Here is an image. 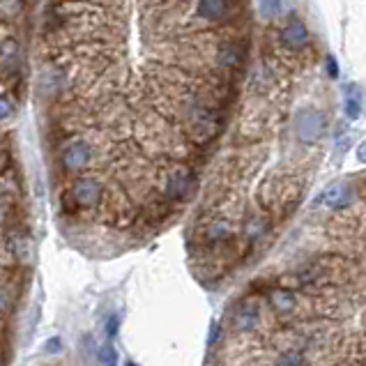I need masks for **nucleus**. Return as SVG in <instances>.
<instances>
[{"label": "nucleus", "instance_id": "obj_6", "mask_svg": "<svg viewBox=\"0 0 366 366\" xmlns=\"http://www.w3.org/2000/svg\"><path fill=\"white\" fill-rule=\"evenodd\" d=\"M263 313H261V302L256 297H244L242 302L235 304L233 308V329L238 334H251L261 327Z\"/></svg>", "mask_w": 366, "mask_h": 366}, {"label": "nucleus", "instance_id": "obj_12", "mask_svg": "<svg viewBox=\"0 0 366 366\" xmlns=\"http://www.w3.org/2000/svg\"><path fill=\"white\" fill-rule=\"evenodd\" d=\"M268 302L272 306V311L279 313V315H288L295 311V306H297V297H295V293L288 290V288H274L268 295Z\"/></svg>", "mask_w": 366, "mask_h": 366}, {"label": "nucleus", "instance_id": "obj_11", "mask_svg": "<svg viewBox=\"0 0 366 366\" xmlns=\"http://www.w3.org/2000/svg\"><path fill=\"white\" fill-rule=\"evenodd\" d=\"M196 14L205 21H221L231 14V0H198Z\"/></svg>", "mask_w": 366, "mask_h": 366}, {"label": "nucleus", "instance_id": "obj_9", "mask_svg": "<svg viewBox=\"0 0 366 366\" xmlns=\"http://www.w3.org/2000/svg\"><path fill=\"white\" fill-rule=\"evenodd\" d=\"M353 198V189L343 182H336V184H329L325 191L318 193L315 198V205H325L329 210H339V207H346Z\"/></svg>", "mask_w": 366, "mask_h": 366}, {"label": "nucleus", "instance_id": "obj_5", "mask_svg": "<svg viewBox=\"0 0 366 366\" xmlns=\"http://www.w3.org/2000/svg\"><path fill=\"white\" fill-rule=\"evenodd\" d=\"M221 129V118L217 111L207 109V106H196L189 113V134L198 143H207L210 139L219 134Z\"/></svg>", "mask_w": 366, "mask_h": 366}, {"label": "nucleus", "instance_id": "obj_20", "mask_svg": "<svg viewBox=\"0 0 366 366\" xmlns=\"http://www.w3.org/2000/svg\"><path fill=\"white\" fill-rule=\"evenodd\" d=\"M104 332H106V339H109V341H113L118 336V332H120V315L118 313H113L111 318L106 320Z\"/></svg>", "mask_w": 366, "mask_h": 366}, {"label": "nucleus", "instance_id": "obj_16", "mask_svg": "<svg viewBox=\"0 0 366 366\" xmlns=\"http://www.w3.org/2000/svg\"><path fill=\"white\" fill-rule=\"evenodd\" d=\"M274 366H306V362H304V355L299 353V350L290 348V350H284V353L277 357Z\"/></svg>", "mask_w": 366, "mask_h": 366}, {"label": "nucleus", "instance_id": "obj_4", "mask_svg": "<svg viewBox=\"0 0 366 366\" xmlns=\"http://www.w3.org/2000/svg\"><path fill=\"white\" fill-rule=\"evenodd\" d=\"M325 127H327L325 116L315 109H302L295 116V136L299 143H304V146L318 143L322 136H325Z\"/></svg>", "mask_w": 366, "mask_h": 366}, {"label": "nucleus", "instance_id": "obj_19", "mask_svg": "<svg viewBox=\"0 0 366 366\" xmlns=\"http://www.w3.org/2000/svg\"><path fill=\"white\" fill-rule=\"evenodd\" d=\"M258 7L265 19H274L281 12V0H258Z\"/></svg>", "mask_w": 366, "mask_h": 366}, {"label": "nucleus", "instance_id": "obj_2", "mask_svg": "<svg viewBox=\"0 0 366 366\" xmlns=\"http://www.w3.org/2000/svg\"><path fill=\"white\" fill-rule=\"evenodd\" d=\"M198 189L196 173L186 166H175L168 173H164L162 180V196L166 203H186Z\"/></svg>", "mask_w": 366, "mask_h": 366}, {"label": "nucleus", "instance_id": "obj_21", "mask_svg": "<svg viewBox=\"0 0 366 366\" xmlns=\"http://www.w3.org/2000/svg\"><path fill=\"white\" fill-rule=\"evenodd\" d=\"M12 113H14V104H12V102H10V99H7V97H3V95H0V122L10 118Z\"/></svg>", "mask_w": 366, "mask_h": 366}, {"label": "nucleus", "instance_id": "obj_17", "mask_svg": "<svg viewBox=\"0 0 366 366\" xmlns=\"http://www.w3.org/2000/svg\"><path fill=\"white\" fill-rule=\"evenodd\" d=\"M97 357L104 366H118V353H116V348H113V341L109 339L97 348Z\"/></svg>", "mask_w": 366, "mask_h": 366}, {"label": "nucleus", "instance_id": "obj_18", "mask_svg": "<svg viewBox=\"0 0 366 366\" xmlns=\"http://www.w3.org/2000/svg\"><path fill=\"white\" fill-rule=\"evenodd\" d=\"M14 299H17V293L12 290V284L0 281V313H5L7 308H12Z\"/></svg>", "mask_w": 366, "mask_h": 366}, {"label": "nucleus", "instance_id": "obj_3", "mask_svg": "<svg viewBox=\"0 0 366 366\" xmlns=\"http://www.w3.org/2000/svg\"><path fill=\"white\" fill-rule=\"evenodd\" d=\"M60 168L64 173L81 175L85 168H90L92 159H95V150L85 139H69L60 148Z\"/></svg>", "mask_w": 366, "mask_h": 366}, {"label": "nucleus", "instance_id": "obj_15", "mask_svg": "<svg viewBox=\"0 0 366 366\" xmlns=\"http://www.w3.org/2000/svg\"><path fill=\"white\" fill-rule=\"evenodd\" d=\"M265 233H268V224H265L263 219L251 217V219L247 221V224H244V235H247V240H249V242L261 240Z\"/></svg>", "mask_w": 366, "mask_h": 366}, {"label": "nucleus", "instance_id": "obj_22", "mask_svg": "<svg viewBox=\"0 0 366 366\" xmlns=\"http://www.w3.org/2000/svg\"><path fill=\"white\" fill-rule=\"evenodd\" d=\"M46 350H49V353H51V355L60 353V350H62V343H60L58 336H53L51 341H46Z\"/></svg>", "mask_w": 366, "mask_h": 366}, {"label": "nucleus", "instance_id": "obj_13", "mask_svg": "<svg viewBox=\"0 0 366 366\" xmlns=\"http://www.w3.org/2000/svg\"><path fill=\"white\" fill-rule=\"evenodd\" d=\"M242 58H244V51H242L240 44H235V42L224 44L217 53V60L224 69H238L242 64Z\"/></svg>", "mask_w": 366, "mask_h": 366}, {"label": "nucleus", "instance_id": "obj_14", "mask_svg": "<svg viewBox=\"0 0 366 366\" xmlns=\"http://www.w3.org/2000/svg\"><path fill=\"white\" fill-rule=\"evenodd\" d=\"M346 116L348 120H357L362 116V97H360V92H357V88H346Z\"/></svg>", "mask_w": 366, "mask_h": 366}, {"label": "nucleus", "instance_id": "obj_8", "mask_svg": "<svg viewBox=\"0 0 366 366\" xmlns=\"http://www.w3.org/2000/svg\"><path fill=\"white\" fill-rule=\"evenodd\" d=\"M3 249L7 254L12 256L14 263L19 265H28L31 263V249H33V238L28 235L24 228H12L10 233H7Z\"/></svg>", "mask_w": 366, "mask_h": 366}, {"label": "nucleus", "instance_id": "obj_23", "mask_svg": "<svg viewBox=\"0 0 366 366\" xmlns=\"http://www.w3.org/2000/svg\"><path fill=\"white\" fill-rule=\"evenodd\" d=\"M327 69H329V76H332V78L339 76V67H336V60L332 58V55L327 58Z\"/></svg>", "mask_w": 366, "mask_h": 366}, {"label": "nucleus", "instance_id": "obj_24", "mask_svg": "<svg viewBox=\"0 0 366 366\" xmlns=\"http://www.w3.org/2000/svg\"><path fill=\"white\" fill-rule=\"evenodd\" d=\"M357 159L362 164H366V141H362L360 146H357Z\"/></svg>", "mask_w": 366, "mask_h": 366}, {"label": "nucleus", "instance_id": "obj_1", "mask_svg": "<svg viewBox=\"0 0 366 366\" xmlns=\"http://www.w3.org/2000/svg\"><path fill=\"white\" fill-rule=\"evenodd\" d=\"M104 182L99 180L95 175H78L74 182L69 184L67 189V198H69V205L74 210H83V212H90V210H99L104 203Z\"/></svg>", "mask_w": 366, "mask_h": 366}, {"label": "nucleus", "instance_id": "obj_25", "mask_svg": "<svg viewBox=\"0 0 366 366\" xmlns=\"http://www.w3.org/2000/svg\"><path fill=\"white\" fill-rule=\"evenodd\" d=\"M125 366H139V364H134V362H127Z\"/></svg>", "mask_w": 366, "mask_h": 366}, {"label": "nucleus", "instance_id": "obj_10", "mask_svg": "<svg viewBox=\"0 0 366 366\" xmlns=\"http://www.w3.org/2000/svg\"><path fill=\"white\" fill-rule=\"evenodd\" d=\"M200 235L207 244H226L235 238V226L228 219H210L203 226Z\"/></svg>", "mask_w": 366, "mask_h": 366}, {"label": "nucleus", "instance_id": "obj_7", "mask_svg": "<svg viewBox=\"0 0 366 366\" xmlns=\"http://www.w3.org/2000/svg\"><path fill=\"white\" fill-rule=\"evenodd\" d=\"M279 42L284 49H288L293 53H302L311 46V35H308L306 26L299 19H290L288 24L281 28L279 33Z\"/></svg>", "mask_w": 366, "mask_h": 366}]
</instances>
